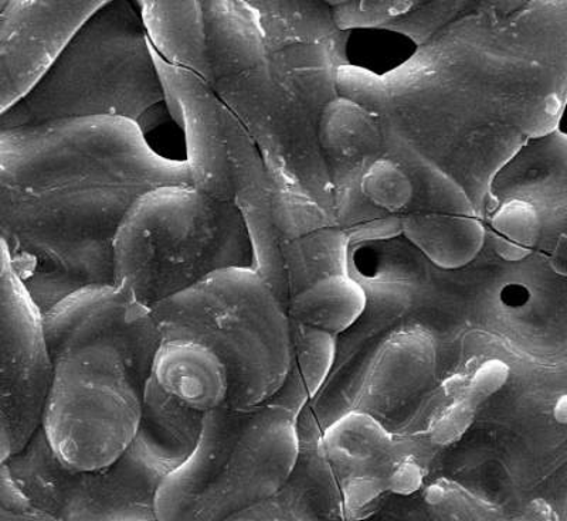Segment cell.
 <instances>
[{"label":"cell","instance_id":"30bf717a","mask_svg":"<svg viewBox=\"0 0 567 521\" xmlns=\"http://www.w3.org/2000/svg\"><path fill=\"white\" fill-rule=\"evenodd\" d=\"M152 50V49H151ZM166 104L185 131L192 186L223 200H235L225 129V106L210 81L194 70L177 67L154 52Z\"/></svg>","mask_w":567,"mask_h":521},{"label":"cell","instance_id":"9a60e30c","mask_svg":"<svg viewBox=\"0 0 567 521\" xmlns=\"http://www.w3.org/2000/svg\"><path fill=\"white\" fill-rule=\"evenodd\" d=\"M491 230L496 254L506 261H523L539 240V211L529 201L511 199L496 210L491 219Z\"/></svg>","mask_w":567,"mask_h":521},{"label":"cell","instance_id":"8992f818","mask_svg":"<svg viewBox=\"0 0 567 521\" xmlns=\"http://www.w3.org/2000/svg\"><path fill=\"white\" fill-rule=\"evenodd\" d=\"M162 103L138 3L110 0L75 29L32 93L0 116V133L83 118H120L142 129Z\"/></svg>","mask_w":567,"mask_h":521},{"label":"cell","instance_id":"2e32d148","mask_svg":"<svg viewBox=\"0 0 567 521\" xmlns=\"http://www.w3.org/2000/svg\"><path fill=\"white\" fill-rule=\"evenodd\" d=\"M378 138L372 116L351 101H336L322 121L326 148L339 158H354L372 148Z\"/></svg>","mask_w":567,"mask_h":521},{"label":"cell","instance_id":"5b68a950","mask_svg":"<svg viewBox=\"0 0 567 521\" xmlns=\"http://www.w3.org/2000/svg\"><path fill=\"white\" fill-rule=\"evenodd\" d=\"M113 267L114 285L151 310L213 272L252 268V248L236 200L192 185L161 186L125 211Z\"/></svg>","mask_w":567,"mask_h":521},{"label":"cell","instance_id":"7c38bea8","mask_svg":"<svg viewBox=\"0 0 567 521\" xmlns=\"http://www.w3.org/2000/svg\"><path fill=\"white\" fill-rule=\"evenodd\" d=\"M434 352L433 338L422 331L390 338L369 377L367 406L389 411L422 393L433 377Z\"/></svg>","mask_w":567,"mask_h":521},{"label":"cell","instance_id":"ac0fdd59","mask_svg":"<svg viewBox=\"0 0 567 521\" xmlns=\"http://www.w3.org/2000/svg\"><path fill=\"white\" fill-rule=\"evenodd\" d=\"M362 194L373 206L390 212L406 210L412 204L416 185L396 161H374L361 180Z\"/></svg>","mask_w":567,"mask_h":521},{"label":"cell","instance_id":"277c9868","mask_svg":"<svg viewBox=\"0 0 567 521\" xmlns=\"http://www.w3.org/2000/svg\"><path fill=\"white\" fill-rule=\"evenodd\" d=\"M298 373L268 402L204 414L194 451L161 483L158 521H226L265 502L298 462Z\"/></svg>","mask_w":567,"mask_h":521},{"label":"cell","instance_id":"4fadbf2b","mask_svg":"<svg viewBox=\"0 0 567 521\" xmlns=\"http://www.w3.org/2000/svg\"><path fill=\"white\" fill-rule=\"evenodd\" d=\"M152 52L165 63L194 70L210 81L204 3L140 2Z\"/></svg>","mask_w":567,"mask_h":521},{"label":"cell","instance_id":"44dd1931","mask_svg":"<svg viewBox=\"0 0 567 521\" xmlns=\"http://www.w3.org/2000/svg\"><path fill=\"white\" fill-rule=\"evenodd\" d=\"M509 376L508 364L499 358H489L480 364L473 374H468L467 389L480 403L484 404L508 383Z\"/></svg>","mask_w":567,"mask_h":521},{"label":"cell","instance_id":"6da1fadb","mask_svg":"<svg viewBox=\"0 0 567 521\" xmlns=\"http://www.w3.org/2000/svg\"><path fill=\"white\" fill-rule=\"evenodd\" d=\"M142 194L121 181L93 121L0 133V241L42 315L84 288L114 285L115 232Z\"/></svg>","mask_w":567,"mask_h":521},{"label":"cell","instance_id":"7a4b0ae2","mask_svg":"<svg viewBox=\"0 0 567 521\" xmlns=\"http://www.w3.org/2000/svg\"><path fill=\"white\" fill-rule=\"evenodd\" d=\"M43 331L45 441L71 469L109 467L138 431L159 345L154 315L123 288L95 285L43 313Z\"/></svg>","mask_w":567,"mask_h":521},{"label":"cell","instance_id":"d6986e66","mask_svg":"<svg viewBox=\"0 0 567 521\" xmlns=\"http://www.w3.org/2000/svg\"><path fill=\"white\" fill-rule=\"evenodd\" d=\"M337 336L319 329L297 325L296 357L297 373L310 397L316 396L326 383L336 362Z\"/></svg>","mask_w":567,"mask_h":521},{"label":"cell","instance_id":"603a6c76","mask_svg":"<svg viewBox=\"0 0 567 521\" xmlns=\"http://www.w3.org/2000/svg\"><path fill=\"white\" fill-rule=\"evenodd\" d=\"M0 521H59L52 515L33 510V512H19L0 502Z\"/></svg>","mask_w":567,"mask_h":521},{"label":"cell","instance_id":"7402d4cb","mask_svg":"<svg viewBox=\"0 0 567 521\" xmlns=\"http://www.w3.org/2000/svg\"><path fill=\"white\" fill-rule=\"evenodd\" d=\"M424 484L423 468L417 460L404 459L388 475L389 494L410 498L417 494Z\"/></svg>","mask_w":567,"mask_h":521},{"label":"cell","instance_id":"52a82bcc","mask_svg":"<svg viewBox=\"0 0 567 521\" xmlns=\"http://www.w3.org/2000/svg\"><path fill=\"white\" fill-rule=\"evenodd\" d=\"M7 465L30 504L55 520L158 521L156 493L182 460L168 448L135 434L109 467L71 469L55 457L39 428Z\"/></svg>","mask_w":567,"mask_h":521},{"label":"cell","instance_id":"9c48e42d","mask_svg":"<svg viewBox=\"0 0 567 521\" xmlns=\"http://www.w3.org/2000/svg\"><path fill=\"white\" fill-rule=\"evenodd\" d=\"M103 2L14 0L0 9V116L27 98L75 29Z\"/></svg>","mask_w":567,"mask_h":521},{"label":"cell","instance_id":"8fae6325","mask_svg":"<svg viewBox=\"0 0 567 521\" xmlns=\"http://www.w3.org/2000/svg\"><path fill=\"white\" fill-rule=\"evenodd\" d=\"M408 209L404 235L435 265L458 270L478 256L484 227L467 195L449 177L430 171Z\"/></svg>","mask_w":567,"mask_h":521},{"label":"cell","instance_id":"3957f363","mask_svg":"<svg viewBox=\"0 0 567 521\" xmlns=\"http://www.w3.org/2000/svg\"><path fill=\"white\" fill-rule=\"evenodd\" d=\"M151 311L159 332L155 381L185 406L251 408L286 384L287 319L252 268L213 272Z\"/></svg>","mask_w":567,"mask_h":521},{"label":"cell","instance_id":"ba28073f","mask_svg":"<svg viewBox=\"0 0 567 521\" xmlns=\"http://www.w3.org/2000/svg\"><path fill=\"white\" fill-rule=\"evenodd\" d=\"M49 377L42 312L0 241V463L42 425Z\"/></svg>","mask_w":567,"mask_h":521},{"label":"cell","instance_id":"e0dca14e","mask_svg":"<svg viewBox=\"0 0 567 521\" xmlns=\"http://www.w3.org/2000/svg\"><path fill=\"white\" fill-rule=\"evenodd\" d=\"M328 451L342 462H368L388 447L389 438L371 414H349L332 425L326 437ZM377 458V457H374Z\"/></svg>","mask_w":567,"mask_h":521},{"label":"cell","instance_id":"ffe728a7","mask_svg":"<svg viewBox=\"0 0 567 521\" xmlns=\"http://www.w3.org/2000/svg\"><path fill=\"white\" fill-rule=\"evenodd\" d=\"M481 406H483V403H480L465 386L464 392L434 418L429 428L430 439L437 445H450L458 441L474 424Z\"/></svg>","mask_w":567,"mask_h":521},{"label":"cell","instance_id":"cb8c5ba5","mask_svg":"<svg viewBox=\"0 0 567 521\" xmlns=\"http://www.w3.org/2000/svg\"><path fill=\"white\" fill-rule=\"evenodd\" d=\"M554 417L556 421H558L560 425L567 424V397L565 394H561V396L556 399L555 407H554Z\"/></svg>","mask_w":567,"mask_h":521},{"label":"cell","instance_id":"d4e9b609","mask_svg":"<svg viewBox=\"0 0 567 521\" xmlns=\"http://www.w3.org/2000/svg\"><path fill=\"white\" fill-rule=\"evenodd\" d=\"M4 3H7V2H2V0H0V9H2L4 7Z\"/></svg>","mask_w":567,"mask_h":521},{"label":"cell","instance_id":"5bb4252c","mask_svg":"<svg viewBox=\"0 0 567 521\" xmlns=\"http://www.w3.org/2000/svg\"><path fill=\"white\" fill-rule=\"evenodd\" d=\"M367 292L361 283L343 274H332L298 290L290 300L297 325L319 329L337 336L361 317Z\"/></svg>","mask_w":567,"mask_h":521}]
</instances>
